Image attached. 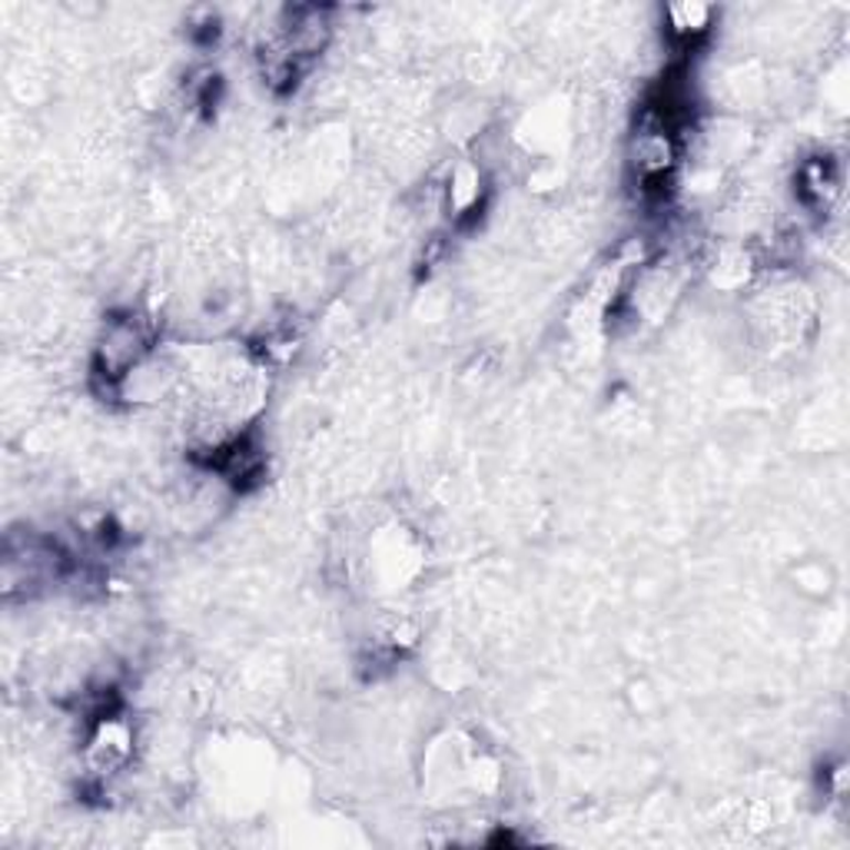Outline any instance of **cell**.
Segmentation results:
<instances>
[{
    "label": "cell",
    "mask_w": 850,
    "mask_h": 850,
    "mask_svg": "<svg viewBox=\"0 0 850 850\" xmlns=\"http://www.w3.org/2000/svg\"><path fill=\"white\" fill-rule=\"evenodd\" d=\"M147 349H150V336H147L140 320H117V323H110L107 340L100 346L104 376L120 379L123 373H130L143 359Z\"/></svg>",
    "instance_id": "1"
},
{
    "label": "cell",
    "mask_w": 850,
    "mask_h": 850,
    "mask_svg": "<svg viewBox=\"0 0 850 850\" xmlns=\"http://www.w3.org/2000/svg\"><path fill=\"white\" fill-rule=\"evenodd\" d=\"M675 31L681 37H695V34H704L708 31V21H711V11L708 8H671L668 11Z\"/></svg>",
    "instance_id": "2"
}]
</instances>
